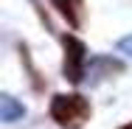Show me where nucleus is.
Segmentation results:
<instances>
[{
  "mask_svg": "<svg viewBox=\"0 0 132 129\" xmlns=\"http://www.w3.org/2000/svg\"><path fill=\"white\" fill-rule=\"evenodd\" d=\"M23 115H26V107H23L20 101H14L11 96H3V98H0V121L11 124V121L23 118Z\"/></svg>",
  "mask_w": 132,
  "mask_h": 129,
  "instance_id": "20e7f679",
  "label": "nucleus"
},
{
  "mask_svg": "<svg viewBox=\"0 0 132 129\" xmlns=\"http://www.w3.org/2000/svg\"><path fill=\"white\" fill-rule=\"evenodd\" d=\"M51 3H53V8H59V14L73 28L81 25V20H84V0H51Z\"/></svg>",
  "mask_w": 132,
  "mask_h": 129,
  "instance_id": "7ed1b4c3",
  "label": "nucleus"
},
{
  "mask_svg": "<svg viewBox=\"0 0 132 129\" xmlns=\"http://www.w3.org/2000/svg\"><path fill=\"white\" fill-rule=\"evenodd\" d=\"M51 118L65 129H81V124L90 118V104L79 93H70V96L59 93L51 101Z\"/></svg>",
  "mask_w": 132,
  "mask_h": 129,
  "instance_id": "f257e3e1",
  "label": "nucleus"
},
{
  "mask_svg": "<svg viewBox=\"0 0 132 129\" xmlns=\"http://www.w3.org/2000/svg\"><path fill=\"white\" fill-rule=\"evenodd\" d=\"M62 45H65V79H70L73 84H79L84 76V59H87V48L84 42L65 34L62 37Z\"/></svg>",
  "mask_w": 132,
  "mask_h": 129,
  "instance_id": "f03ea898",
  "label": "nucleus"
},
{
  "mask_svg": "<svg viewBox=\"0 0 132 129\" xmlns=\"http://www.w3.org/2000/svg\"><path fill=\"white\" fill-rule=\"evenodd\" d=\"M118 129H132V121H129V124H124V126H118Z\"/></svg>",
  "mask_w": 132,
  "mask_h": 129,
  "instance_id": "423d86ee",
  "label": "nucleus"
},
{
  "mask_svg": "<svg viewBox=\"0 0 132 129\" xmlns=\"http://www.w3.org/2000/svg\"><path fill=\"white\" fill-rule=\"evenodd\" d=\"M118 48H121L124 53H129V56H132V37H124V39L118 42Z\"/></svg>",
  "mask_w": 132,
  "mask_h": 129,
  "instance_id": "39448f33",
  "label": "nucleus"
}]
</instances>
